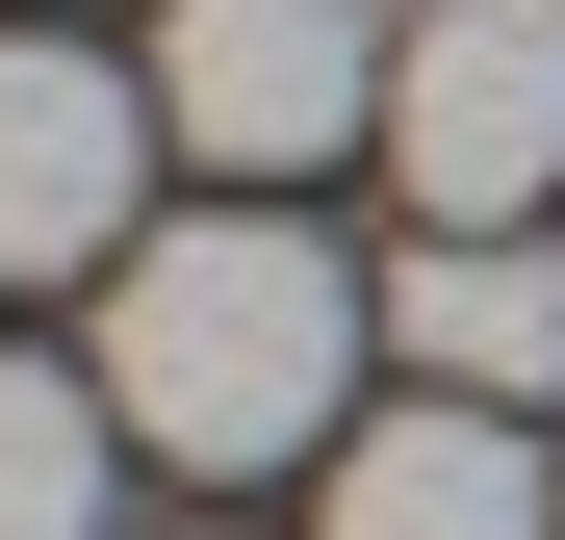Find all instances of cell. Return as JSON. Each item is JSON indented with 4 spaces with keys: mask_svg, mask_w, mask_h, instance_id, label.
<instances>
[{
    "mask_svg": "<svg viewBox=\"0 0 565 540\" xmlns=\"http://www.w3.org/2000/svg\"><path fill=\"white\" fill-rule=\"evenodd\" d=\"M386 180L437 232H540L565 207V0H437L386 52Z\"/></svg>",
    "mask_w": 565,
    "mask_h": 540,
    "instance_id": "3",
    "label": "cell"
},
{
    "mask_svg": "<svg viewBox=\"0 0 565 540\" xmlns=\"http://www.w3.org/2000/svg\"><path fill=\"white\" fill-rule=\"evenodd\" d=\"M386 360L462 387V412H540V387H565V257H540V232H437V257H386Z\"/></svg>",
    "mask_w": 565,
    "mask_h": 540,
    "instance_id": "6",
    "label": "cell"
},
{
    "mask_svg": "<svg viewBox=\"0 0 565 540\" xmlns=\"http://www.w3.org/2000/svg\"><path fill=\"white\" fill-rule=\"evenodd\" d=\"M154 207V77L77 27H0V284H104Z\"/></svg>",
    "mask_w": 565,
    "mask_h": 540,
    "instance_id": "4",
    "label": "cell"
},
{
    "mask_svg": "<svg viewBox=\"0 0 565 540\" xmlns=\"http://www.w3.org/2000/svg\"><path fill=\"white\" fill-rule=\"evenodd\" d=\"M386 52L412 27H360V0H180V27H154V129L206 155V180L386 155Z\"/></svg>",
    "mask_w": 565,
    "mask_h": 540,
    "instance_id": "2",
    "label": "cell"
},
{
    "mask_svg": "<svg viewBox=\"0 0 565 540\" xmlns=\"http://www.w3.org/2000/svg\"><path fill=\"white\" fill-rule=\"evenodd\" d=\"M104 489H129L104 360H0V540H104Z\"/></svg>",
    "mask_w": 565,
    "mask_h": 540,
    "instance_id": "7",
    "label": "cell"
},
{
    "mask_svg": "<svg viewBox=\"0 0 565 540\" xmlns=\"http://www.w3.org/2000/svg\"><path fill=\"white\" fill-rule=\"evenodd\" d=\"M309 540H565V464L514 412H462V387H412V412H360L334 437V489H309Z\"/></svg>",
    "mask_w": 565,
    "mask_h": 540,
    "instance_id": "5",
    "label": "cell"
},
{
    "mask_svg": "<svg viewBox=\"0 0 565 540\" xmlns=\"http://www.w3.org/2000/svg\"><path fill=\"white\" fill-rule=\"evenodd\" d=\"M334 387H360V257L334 232L206 207V232H129L104 257V412H129V464H180V489L334 464Z\"/></svg>",
    "mask_w": 565,
    "mask_h": 540,
    "instance_id": "1",
    "label": "cell"
}]
</instances>
